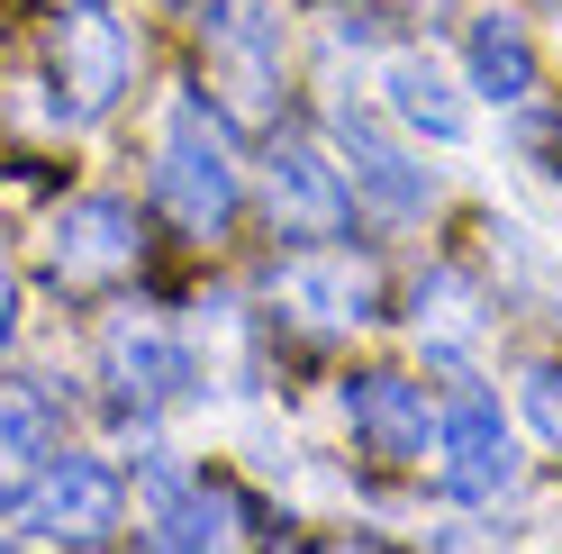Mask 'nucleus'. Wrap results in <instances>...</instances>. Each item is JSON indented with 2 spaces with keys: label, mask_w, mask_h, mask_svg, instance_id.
Wrapping results in <instances>:
<instances>
[{
  "label": "nucleus",
  "mask_w": 562,
  "mask_h": 554,
  "mask_svg": "<svg viewBox=\"0 0 562 554\" xmlns=\"http://www.w3.org/2000/svg\"><path fill=\"white\" fill-rule=\"evenodd\" d=\"M263 200H272V228L281 236H336L345 219H355V182H345V164H327L308 136H272Z\"/></svg>",
  "instance_id": "39448f33"
},
{
  "label": "nucleus",
  "mask_w": 562,
  "mask_h": 554,
  "mask_svg": "<svg viewBox=\"0 0 562 554\" xmlns=\"http://www.w3.org/2000/svg\"><path fill=\"white\" fill-rule=\"evenodd\" d=\"M336 146H345V164H355V173H345V182H355V200H372V210L417 219V210L436 200V173H427V164H408L391 136H381V128L355 110V100H336Z\"/></svg>",
  "instance_id": "6e6552de"
},
{
  "label": "nucleus",
  "mask_w": 562,
  "mask_h": 554,
  "mask_svg": "<svg viewBox=\"0 0 562 554\" xmlns=\"http://www.w3.org/2000/svg\"><path fill=\"white\" fill-rule=\"evenodd\" d=\"M127 74H136L127 19L100 10V0L64 10V27H55V110H64V128H100V119L119 110Z\"/></svg>",
  "instance_id": "f03ea898"
},
{
  "label": "nucleus",
  "mask_w": 562,
  "mask_h": 554,
  "mask_svg": "<svg viewBox=\"0 0 562 554\" xmlns=\"http://www.w3.org/2000/svg\"><path fill=\"white\" fill-rule=\"evenodd\" d=\"M472 328H481L472 282H463V273H427V282H417V336H427V355L463 364L472 355Z\"/></svg>",
  "instance_id": "2eb2a0df"
},
{
  "label": "nucleus",
  "mask_w": 562,
  "mask_h": 554,
  "mask_svg": "<svg viewBox=\"0 0 562 554\" xmlns=\"http://www.w3.org/2000/svg\"><path fill=\"white\" fill-rule=\"evenodd\" d=\"M200 46H209V64L227 74V91L245 110H272V91H281V19H272V0H200Z\"/></svg>",
  "instance_id": "423d86ee"
},
{
  "label": "nucleus",
  "mask_w": 562,
  "mask_h": 554,
  "mask_svg": "<svg viewBox=\"0 0 562 554\" xmlns=\"http://www.w3.org/2000/svg\"><path fill=\"white\" fill-rule=\"evenodd\" d=\"M472 91L499 100V110L536 100V46H526L517 19H472Z\"/></svg>",
  "instance_id": "4468645a"
},
{
  "label": "nucleus",
  "mask_w": 562,
  "mask_h": 554,
  "mask_svg": "<svg viewBox=\"0 0 562 554\" xmlns=\"http://www.w3.org/2000/svg\"><path fill=\"white\" fill-rule=\"evenodd\" d=\"M345 428H355V445L381 455V464H417V455L436 445L427 391L400 383V373H355V383H345Z\"/></svg>",
  "instance_id": "1a4fd4ad"
},
{
  "label": "nucleus",
  "mask_w": 562,
  "mask_h": 554,
  "mask_svg": "<svg viewBox=\"0 0 562 554\" xmlns=\"http://www.w3.org/2000/svg\"><path fill=\"white\" fill-rule=\"evenodd\" d=\"M526 419L544 445H562V373H526Z\"/></svg>",
  "instance_id": "f3484780"
},
{
  "label": "nucleus",
  "mask_w": 562,
  "mask_h": 554,
  "mask_svg": "<svg viewBox=\"0 0 562 554\" xmlns=\"http://www.w3.org/2000/svg\"><path fill=\"white\" fill-rule=\"evenodd\" d=\"M381 100H391V119H400V128L436 136V146H453V136L472 128L463 91H453V74H445L436 55H391V64H381Z\"/></svg>",
  "instance_id": "f8f14e48"
},
{
  "label": "nucleus",
  "mask_w": 562,
  "mask_h": 554,
  "mask_svg": "<svg viewBox=\"0 0 562 554\" xmlns=\"http://www.w3.org/2000/svg\"><path fill=\"white\" fill-rule=\"evenodd\" d=\"M436 473H445L453 500H499V491H517L526 455H517V436H508V419H499V400L463 391V400L436 419Z\"/></svg>",
  "instance_id": "20e7f679"
},
{
  "label": "nucleus",
  "mask_w": 562,
  "mask_h": 554,
  "mask_svg": "<svg viewBox=\"0 0 562 554\" xmlns=\"http://www.w3.org/2000/svg\"><path fill=\"white\" fill-rule=\"evenodd\" d=\"M146 536H155V545H227V536H236V500L209 491V481L155 473V481H146Z\"/></svg>",
  "instance_id": "ddd939ff"
},
{
  "label": "nucleus",
  "mask_w": 562,
  "mask_h": 554,
  "mask_svg": "<svg viewBox=\"0 0 562 554\" xmlns=\"http://www.w3.org/2000/svg\"><path fill=\"white\" fill-rule=\"evenodd\" d=\"M155 200L172 219H182L191 236H218L227 219H236V200H245V182H236V146H227V128L209 119V100H172V119H164V164H155Z\"/></svg>",
  "instance_id": "f257e3e1"
},
{
  "label": "nucleus",
  "mask_w": 562,
  "mask_h": 554,
  "mask_svg": "<svg viewBox=\"0 0 562 554\" xmlns=\"http://www.w3.org/2000/svg\"><path fill=\"white\" fill-rule=\"evenodd\" d=\"M272 300H291V319H308V328H363L381 309V273L345 246H308V255L272 264Z\"/></svg>",
  "instance_id": "0eeeda50"
},
{
  "label": "nucleus",
  "mask_w": 562,
  "mask_h": 554,
  "mask_svg": "<svg viewBox=\"0 0 562 554\" xmlns=\"http://www.w3.org/2000/svg\"><path fill=\"white\" fill-rule=\"evenodd\" d=\"M27 455H46V409L27 391H0V473H19Z\"/></svg>",
  "instance_id": "dca6fc26"
},
{
  "label": "nucleus",
  "mask_w": 562,
  "mask_h": 554,
  "mask_svg": "<svg viewBox=\"0 0 562 554\" xmlns=\"http://www.w3.org/2000/svg\"><path fill=\"white\" fill-rule=\"evenodd\" d=\"M10 336H19V282L0 273V345H10Z\"/></svg>",
  "instance_id": "a211bd4d"
},
{
  "label": "nucleus",
  "mask_w": 562,
  "mask_h": 554,
  "mask_svg": "<svg viewBox=\"0 0 562 554\" xmlns=\"http://www.w3.org/2000/svg\"><path fill=\"white\" fill-rule=\"evenodd\" d=\"M136 264V219L119 200H74V210L55 219V282H110V273Z\"/></svg>",
  "instance_id": "9b49d317"
},
{
  "label": "nucleus",
  "mask_w": 562,
  "mask_h": 554,
  "mask_svg": "<svg viewBox=\"0 0 562 554\" xmlns=\"http://www.w3.org/2000/svg\"><path fill=\"white\" fill-rule=\"evenodd\" d=\"M100 373H110V391L146 419V409H164L172 391L191 383V355H182V336L155 328V319H119L110 345H100Z\"/></svg>",
  "instance_id": "9d476101"
},
{
  "label": "nucleus",
  "mask_w": 562,
  "mask_h": 554,
  "mask_svg": "<svg viewBox=\"0 0 562 554\" xmlns=\"http://www.w3.org/2000/svg\"><path fill=\"white\" fill-rule=\"evenodd\" d=\"M119 509H127V491H119V473L100 455H64V464H46L37 481H27L19 500H0V518H19L27 536H55V545L119 536Z\"/></svg>",
  "instance_id": "7ed1b4c3"
}]
</instances>
